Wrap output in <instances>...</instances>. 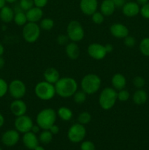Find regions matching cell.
Wrapping results in <instances>:
<instances>
[{"label": "cell", "instance_id": "obj_34", "mask_svg": "<svg viewBox=\"0 0 149 150\" xmlns=\"http://www.w3.org/2000/svg\"><path fill=\"white\" fill-rule=\"evenodd\" d=\"M129 92L124 89H121V90H119L118 92H117V98H118V100L121 101V102L127 101L129 99Z\"/></svg>", "mask_w": 149, "mask_h": 150}, {"label": "cell", "instance_id": "obj_47", "mask_svg": "<svg viewBox=\"0 0 149 150\" xmlns=\"http://www.w3.org/2000/svg\"><path fill=\"white\" fill-rule=\"evenodd\" d=\"M4 122H5V120H4V116L0 113V127H1L3 125H4Z\"/></svg>", "mask_w": 149, "mask_h": 150}, {"label": "cell", "instance_id": "obj_37", "mask_svg": "<svg viewBox=\"0 0 149 150\" xmlns=\"http://www.w3.org/2000/svg\"><path fill=\"white\" fill-rule=\"evenodd\" d=\"M124 43L128 48H132V47H134L135 45L136 40L134 37L128 35L125 38H124Z\"/></svg>", "mask_w": 149, "mask_h": 150}, {"label": "cell", "instance_id": "obj_5", "mask_svg": "<svg viewBox=\"0 0 149 150\" xmlns=\"http://www.w3.org/2000/svg\"><path fill=\"white\" fill-rule=\"evenodd\" d=\"M118 100L117 92L112 87H105L102 89L99 97V103L103 110H110Z\"/></svg>", "mask_w": 149, "mask_h": 150}, {"label": "cell", "instance_id": "obj_26", "mask_svg": "<svg viewBox=\"0 0 149 150\" xmlns=\"http://www.w3.org/2000/svg\"><path fill=\"white\" fill-rule=\"evenodd\" d=\"M13 21L15 22V23L16 25H18V26H24V25L28 22L26 13H24L23 10H20V11L15 13Z\"/></svg>", "mask_w": 149, "mask_h": 150}, {"label": "cell", "instance_id": "obj_12", "mask_svg": "<svg viewBox=\"0 0 149 150\" xmlns=\"http://www.w3.org/2000/svg\"><path fill=\"white\" fill-rule=\"evenodd\" d=\"M16 130H8L1 136V142L6 146H13L20 140V134Z\"/></svg>", "mask_w": 149, "mask_h": 150}, {"label": "cell", "instance_id": "obj_39", "mask_svg": "<svg viewBox=\"0 0 149 150\" xmlns=\"http://www.w3.org/2000/svg\"><path fill=\"white\" fill-rule=\"evenodd\" d=\"M140 14L143 18L146 19H149V2L142 6L140 11Z\"/></svg>", "mask_w": 149, "mask_h": 150}, {"label": "cell", "instance_id": "obj_46", "mask_svg": "<svg viewBox=\"0 0 149 150\" xmlns=\"http://www.w3.org/2000/svg\"><path fill=\"white\" fill-rule=\"evenodd\" d=\"M4 64H5V60L1 56V57H0V70H1L4 67Z\"/></svg>", "mask_w": 149, "mask_h": 150}, {"label": "cell", "instance_id": "obj_13", "mask_svg": "<svg viewBox=\"0 0 149 150\" xmlns=\"http://www.w3.org/2000/svg\"><path fill=\"white\" fill-rule=\"evenodd\" d=\"M10 109L15 117H20L26 114L27 105L22 99H15L10 104Z\"/></svg>", "mask_w": 149, "mask_h": 150}, {"label": "cell", "instance_id": "obj_11", "mask_svg": "<svg viewBox=\"0 0 149 150\" xmlns=\"http://www.w3.org/2000/svg\"><path fill=\"white\" fill-rule=\"evenodd\" d=\"M88 54L95 60H102L106 57L107 54L105 45L98 42L90 44L88 47Z\"/></svg>", "mask_w": 149, "mask_h": 150}, {"label": "cell", "instance_id": "obj_28", "mask_svg": "<svg viewBox=\"0 0 149 150\" xmlns=\"http://www.w3.org/2000/svg\"><path fill=\"white\" fill-rule=\"evenodd\" d=\"M40 29L45 31H50L53 28L54 26V21L53 19L50 18H45L40 21L39 23Z\"/></svg>", "mask_w": 149, "mask_h": 150}, {"label": "cell", "instance_id": "obj_52", "mask_svg": "<svg viewBox=\"0 0 149 150\" xmlns=\"http://www.w3.org/2000/svg\"><path fill=\"white\" fill-rule=\"evenodd\" d=\"M16 1H17V0H5L6 2H7V3H10V4H12V3L15 2Z\"/></svg>", "mask_w": 149, "mask_h": 150}, {"label": "cell", "instance_id": "obj_10", "mask_svg": "<svg viewBox=\"0 0 149 150\" xmlns=\"http://www.w3.org/2000/svg\"><path fill=\"white\" fill-rule=\"evenodd\" d=\"M34 125L33 120L27 115L17 117L15 120L14 126L16 130L20 133H26L31 131Z\"/></svg>", "mask_w": 149, "mask_h": 150}, {"label": "cell", "instance_id": "obj_8", "mask_svg": "<svg viewBox=\"0 0 149 150\" xmlns=\"http://www.w3.org/2000/svg\"><path fill=\"white\" fill-rule=\"evenodd\" d=\"M86 136V129L83 125L77 122L73 124L67 132L68 139L72 143H80L83 142Z\"/></svg>", "mask_w": 149, "mask_h": 150}, {"label": "cell", "instance_id": "obj_45", "mask_svg": "<svg viewBox=\"0 0 149 150\" xmlns=\"http://www.w3.org/2000/svg\"><path fill=\"white\" fill-rule=\"evenodd\" d=\"M40 127H39V126L38 125H34L33 127H32V130H31V131L33 132L34 133H35V134H37V133H39V131H40Z\"/></svg>", "mask_w": 149, "mask_h": 150}, {"label": "cell", "instance_id": "obj_48", "mask_svg": "<svg viewBox=\"0 0 149 150\" xmlns=\"http://www.w3.org/2000/svg\"><path fill=\"white\" fill-rule=\"evenodd\" d=\"M148 2V0H137V3L138 4H140V5H144L146 3Z\"/></svg>", "mask_w": 149, "mask_h": 150}, {"label": "cell", "instance_id": "obj_32", "mask_svg": "<svg viewBox=\"0 0 149 150\" xmlns=\"http://www.w3.org/2000/svg\"><path fill=\"white\" fill-rule=\"evenodd\" d=\"M34 6V0H20L19 7L23 11H27Z\"/></svg>", "mask_w": 149, "mask_h": 150}, {"label": "cell", "instance_id": "obj_9", "mask_svg": "<svg viewBox=\"0 0 149 150\" xmlns=\"http://www.w3.org/2000/svg\"><path fill=\"white\" fill-rule=\"evenodd\" d=\"M8 92L14 100L22 99L26 93V86L21 80L15 79L8 84Z\"/></svg>", "mask_w": 149, "mask_h": 150}, {"label": "cell", "instance_id": "obj_30", "mask_svg": "<svg viewBox=\"0 0 149 150\" xmlns=\"http://www.w3.org/2000/svg\"><path fill=\"white\" fill-rule=\"evenodd\" d=\"M91 120V115L90 113L87 112V111H83V112L80 113L77 117V122L83 125L89 124Z\"/></svg>", "mask_w": 149, "mask_h": 150}, {"label": "cell", "instance_id": "obj_36", "mask_svg": "<svg viewBox=\"0 0 149 150\" xmlns=\"http://www.w3.org/2000/svg\"><path fill=\"white\" fill-rule=\"evenodd\" d=\"M145 83V81L141 76H136L133 79V84L137 89H142Z\"/></svg>", "mask_w": 149, "mask_h": 150}, {"label": "cell", "instance_id": "obj_15", "mask_svg": "<svg viewBox=\"0 0 149 150\" xmlns=\"http://www.w3.org/2000/svg\"><path fill=\"white\" fill-rule=\"evenodd\" d=\"M80 8L82 13L87 16H91L97 11V0H80Z\"/></svg>", "mask_w": 149, "mask_h": 150}, {"label": "cell", "instance_id": "obj_31", "mask_svg": "<svg viewBox=\"0 0 149 150\" xmlns=\"http://www.w3.org/2000/svg\"><path fill=\"white\" fill-rule=\"evenodd\" d=\"M86 94L83 90H77L75 93L73 95V100L77 104H82L86 101Z\"/></svg>", "mask_w": 149, "mask_h": 150}, {"label": "cell", "instance_id": "obj_29", "mask_svg": "<svg viewBox=\"0 0 149 150\" xmlns=\"http://www.w3.org/2000/svg\"><path fill=\"white\" fill-rule=\"evenodd\" d=\"M140 51L145 57H149V38H143L140 43Z\"/></svg>", "mask_w": 149, "mask_h": 150}, {"label": "cell", "instance_id": "obj_35", "mask_svg": "<svg viewBox=\"0 0 149 150\" xmlns=\"http://www.w3.org/2000/svg\"><path fill=\"white\" fill-rule=\"evenodd\" d=\"M8 92V83L4 79L0 78V98H3Z\"/></svg>", "mask_w": 149, "mask_h": 150}, {"label": "cell", "instance_id": "obj_50", "mask_svg": "<svg viewBox=\"0 0 149 150\" xmlns=\"http://www.w3.org/2000/svg\"><path fill=\"white\" fill-rule=\"evenodd\" d=\"M5 4H6L5 0H0V10H1L4 6H5Z\"/></svg>", "mask_w": 149, "mask_h": 150}, {"label": "cell", "instance_id": "obj_33", "mask_svg": "<svg viewBox=\"0 0 149 150\" xmlns=\"http://www.w3.org/2000/svg\"><path fill=\"white\" fill-rule=\"evenodd\" d=\"M92 21L96 24H102L105 21V16L101 12L96 11L93 14L91 15Z\"/></svg>", "mask_w": 149, "mask_h": 150}, {"label": "cell", "instance_id": "obj_25", "mask_svg": "<svg viewBox=\"0 0 149 150\" xmlns=\"http://www.w3.org/2000/svg\"><path fill=\"white\" fill-rule=\"evenodd\" d=\"M57 115L63 121H70L73 117V113L70 108L67 107H60L57 111Z\"/></svg>", "mask_w": 149, "mask_h": 150}, {"label": "cell", "instance_id": "obj_51", "mask_svg": "<svg viewBox=\"0 0 149 150\" xmlns=\"http://www.w3.org/2000/svg\"><path fill=\"white\" fill-rule=\"evenodd\" d=\"M34 150H45V148L43 147V146H39V145H38V146H37V147L35 148V149H34Z\"/></svg>", "mask_w": 149, "mask_h": 150}, {"label": "cell", "instance_id": "obj_38", "mask_svg": "<svg viewBox=\"0 0 149 150\" xmlns=\"http://www.w3.org/2000/svg\"><path fill=\"white\" fill-rule=\"evenodd\" d=\"M80 150H95V145L92 142L85 141L80 145Z\"/></svg>", "mask_w": 149, "mask_h": 150}, {"label": "cell", "instance_id": "obj_7", "mask_svg": "<svg viewBox=\"0 0 149 150\" xmlns=\"http://www.w3.org/2000/svg\"><path fill=\"white\" fill-rule=\"evenodd\" d=\"M67 35L72 42H77L84 38L85 31L80 22L71 21L67 25Z\"/></svg>", "mask_w": 149, "mask_h": 150}, {"label": "cell", "instance_id": "obj_20", "mask_svg": "<svg viewBox=\"0 0 149 150\" xmlns=\"http://www.w3.org/2000/svg\"><path fill=\"white\" fill-rule=\"evenodd\" d=\"M45 81L49 83L55 84L60 79L59 72L55 67H48L45 70L43 73Z\"/></svg>", "mask_w": 149, "mask_h": 150}, {"label": "cell", "instance_id": "obj_41", "mask_svg": "<svg viewBox=\"0 0 149 150\" xmlns=\"http://www.w3.org/2000/svg\"><path fill=\"white\" fill-rule=\"evenodd\" d=\"M48 0H34V4L35 7L42 8V7L46 6V4H48Z\"/></svg>", "mask_w": 149, "mask_h": 150}, {"label": "cell", "instance_id": "obj_23", "mask_svg": "<svg viewBox=\"0 0 149 150\" xmlns=\"http://www.w3.org/2000/svg\"><path fill=\"white\" fill-rule=\"evenodd\" d=\"M115 5L111 0H103L100 5V12L105 16H110L115 12Z\"/></svg>", "mask_w": 149, "mask_h": 150}, {"label": "cell", "instance_id": "obj_14", "mask_svg": "<svg viewBox=\"0 0 149 150\" xmlns=\"http://www.w3.org/2000/svg\"><path fill=\"white\" fill-rule=\"evenodd\" d=\"M110 32L114 38L124 39L128 36L129 31L127 26L121 23H115L112 24L110 27Z\"/></svg>", "mask_w": 149, "mask_h": 150}, {"label": "cell", "instance_id": "obj_21", "mask_svg": "<svg viewBox=\"0 0 149 150\" xmlns=\"http://www.w3.org/2000/svg\"><path fill=\"white\" fill-rule=\"evenodd\" d=\"M111 83H112V88H114L115 90L119 91L125 88L127 85V79L125 76L121 73H115L112 77Z\"/></svg>", "mask_w": 149, "mask_h": 150}, {"label": "cell", "instance_id": "obj_3", "mask_svg": "<svg viewBox=\"0 0 149 150\" xmlns=\"http://www.w3.org/2000/svg\"><path fill=\"white\" fill-rule=\"evenodd\" d=\"M102 81L98 75L89 73L86 75L81 80V89L86 95H93L100 89Z\"/></svg>", "mask_w": 149, "mask_h": 150}, {"label": "cell", "instance_id": "obj_40", "mask_svg": "<svg viewBox=\"0 0 149 150\" xmlns=\"http://www.w3.org/2000/svg\"><path fill=\"white\" fill-rule=\"evenodd\" d=\"M69 40L70 39H69L67 35H59L56 38V42L58 45H64L68 43Z\"/></svg>", "mask_w": 149, "mask_h": 150}, {"label": "cell", "instance_id": "obj_43", "mask_svg": "<svg viewBox=\"0 0 149 150\" xmlns=\"http://www.w3.org/2000/svg\"><path fill=\"white\" fill-rule=\"evenodd\" d=\"M116 7H122L125 4L126 0H111Z\"/></svg>", "mask_w": 149, "mask_h": 150}, {"label": "cell", "instance_id": "obj_24", "mask_svg": "<svg viewBox=\"0 0 149 150\" xmlns=\"http://www.w3.org/2000/svg\"><path fill=\"white\" fill-rule=\"evenodd\" d=\"M133 101L135 104L138 105H143L146 103L148 100V95L145 90L142 89H138L133 95Z\"/></svg>", "mask_w": 149, "mask_h": 150}, {"label": "cell", "instance_id": "obj_1", "mask_svg": "<svg viewBox=\"0 0 149 150\" xmlns=\"http://www.w3.org/2000/svg\"><path fill=\"white\" fill-rule=\"evenodd\" d=\"M54 86L57 95L63 98L72 97L77 91L78 87V84L75 79L71 77L60 78Z\"/></svg>", "mask_w": 149, "mask_h": 150}, {"label": "cell", "instance_id": "obj_18", "mask_svg": "<svg viewBox=\"0 0 149 150\" xmlns=\"http://www.w3.org/2000/svg\"><path fill=\"white\" fill-rule=\"evenodd\" d=\"M26 15L28 22L37 23L39 21L42 20V16H43V11L42 8L34 6L32 8L26 12Z\"/></svg>", "mask_w": 149, "mask_h": 150}, {"label": "cell", "instance_id": "obj_2", "mask_svg": "<svg viewBox=\"0 0 149 150\" xmlns=\"http://www.w3.org/2000/svg\"><path fill=\"white\" fill-rule=\"evenodd\" d=\"M57 118V112L51 108L41 110L36 117L37 125L42 130H49L55 124Z\"/></svg>", "mask_w": 149, "mask_h": 150}, {"label": "cell", "instance_id": "obj_4", "mask_svg": "<svg viewBox=\"0 0 149 150\" xmlns=\"http://www.w3.org/2000/svg\"><path fill=\"white\" fill-rule=\"evenodd\" d=\"M34 92L36 96L39 100L44 101H48L53 99L56 95L54 84L46 81H40L37 83L34 87Z\"/></svg>", "mask_w": 149, "mask_h": 150}, {"label": "cell", "instance_id": "obj_16", "mask_svg": "<svg viewBox=\"0 0 149 150\" xmlns=\"http://www.w3.org/2000/svg\"><path fill=\"white\" fill-rule=\"evenodd\" d=\"M22 140H23V143L24 146L27 149L31 150L34 149L39 145V138L37 136L35 133H34L32 131L23 133V139Z\"/></svg>", "mask_w": 149, "mask_h": 150}, {"label": "cell", "instance_id": "obj_6", "mask_svg": "<svg viewBox=\"0 0 149 150\" xmlns=\"http://www.w3.org/2000/svg\"><path fill=\"white\" fill-rule=\"evenodd\" d=\"M40 32V26L37 24V23L27 22L22 29V36L26 42L33 43L39 39Z\"/></svg>", "mask_w": 149, "mask_h": 150}, {"label": "cell", "instance_id": "obj_44", "mask_svg": "<svg viewBox=\"0 0 149 150\" xmlns=\"http://www.w3.org/2000/svg\"><path fill=\"white\" fill-rule=\"evenodd\" d=\"M105 50H106V52L107 54H109V53H111L112 51H113V46H112V45H111V44H106V45H105Z\"/></svg>", "mask_w": 149, "mask_h": 150}, {"label": "cell", "instance_id": "obj_17", "mask_svg": "<svg viewBox=\"0 0 149 150\" xmlns=\"http://www.w3.org/2000/svg\"><path fill=\"white\" fill-rule=\"evenodd\" d=\"M140 11L139 4L134 1L125 2L122 7V13L125 16L128 18H132L137 16Z\"/></svg>", "mask_w": 149, "mask_h": 150}, {"label": "cell", "instance_id": "obj_49", "mask_svg": "<svg viewBox=\"0 0 149 150\" xmlns=\"http://www.w3.org/2000/svg\"><path fill=\"white\" fill-rule=\"evenodd\" d=\"M4 53V46H3L2 44L0 42V57H1V56L3 55Z\"/></svg>", "mask_w": 149, "mask_h": 150}, {"label": "cell", "instance_id": "obj_19", "mask_svg": "<svg viewBox=\"0 0 149 150\" xmlns=\"http://www.w3.org/2000/svg\"><path fill=\"white\" fill-rule=\"evenodd\" d=\"M65 52L67 57L72 60L77 59L80 55V48L74 42H71L66 45Z\"/></svg>", "mask_w": 149, "mask_h": 150}, {"label": "cell", "instance_id": "obj_27", "mask_svg": "<svg viewBox=\"0 0 149 150\" xmlns=\"http://www.w3.org/2000/svg\"><path fill=\"white\" fill-rule=\"evenodd\" d=\"M53 135L51 133L49 130H43V131L41 132L39 136V141L43 144H48L51 143L53 139Z\"/></svg>", "mask_w": 149, "mask_h": 150}, {"label": "cell", "instance_id": "obj_22", "mask_svg": "<svg viewBox=\"0 0 149 150\" xmlns=\"http://www.w3.org/2000/svg\"><path fill=\"white\" fill-rule=\"evenodd\" d=\"M15 12L9 6H4L0 10V20L4 23H9L13 21Z\"/></svg>", "mask_w": 149, "mask_h": 150}, {"label": "cell", "instance_id": "obj_53", "mask_svg": "<svg viewBox=\"0 0 149 150\" xmlns=\"http://www.w3.org/2000/svg\"><path fill=\"white\" fill-rule=\"evenodd\" d=\"M0 150H2V149H1V147H0Z\"/></svg>", "mask_w": 149, "mask_h": 150}, {"label": "cell", "instance_id": "obj_42", "mask_svg": "<svg viewBox=\"0 0 149 150\" xmlns=\"http://www.w3.org/2000/svg\"><path fill=\"white\" fill-rule=\"evenodd\" d=\"M50 131L51 132L53 135H56L59 133V127L58 125H56V124H54L53 125H52L51 127V128L49 129Z\"/></svg>", "mask_w": 149, "mask_h": 150}]
</instances>
